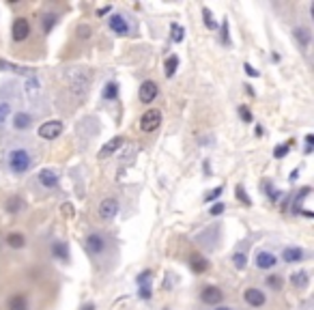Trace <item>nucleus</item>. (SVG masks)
I'll return each instance as SVG.
<instances>
[{"label":"nucleus","mask_w":314,"mask_h":310,"mask_svg":"<svg viewBox=\"0 0 314 310\" xmlns=\"http://www.w3.org/2000/svg\"><path fill=\"white\" fill-rule=\"evenodd\" d=\"M140 289H138V295L142 299H151V295H153V289H151V284H138Z\"/></svg>","instance_id":"nucleus-35"},{"label":"nucleus","mask_w":314,"mask_h":310,"mask_svg":"<svg viewBox=\"0 0 314 310\" xmlns=\"http://www.w3.org/2000/svg\"><path fill=\"white\" fill-rule=\"evenodd\" d=\"M108 24H110V28H112V31L116 33V35H127V33H130V24L125 22L123 16H112Z\"/></svg>","instance_id":"nucleus-14"},{"label":"nucleus","mask_w":314,"mask_h":310,"mask_svg":"<svg viewBox=\"0 0 314 310\" xmlns=\"http://www.w3.org/2000/svg\"><path fill=\"white\" fill-rule=\"evenodd\" d=\"M244 69H246V74H248V76H252V78H258V76H260L258 71H256V69H254L250 63H246V65H244Z\"/></svg>","instance_id":"nucleus-43"},{"label":"nucleus","mask_w":314,"mask_h":310,"mask_svg":"<svg viewBox=\"0 0 314 310\" xmlns=\"http://www.w3.org/2000/svg\"><path fill=\"white\" fill-rule=\"evenodd\" d=\"M13 125H16V129H28L32 125V117L26 112H18L16 117H13Z\"/></svg>","instance_id":"nucleus-18"},{"label":"nucleus","mask_w":314,"mask_h":310,"mask_svg":"<svg viewBox=\"0 0 314 310\" xmlns=\"http://www.w3.org/2000/svg\"><path fill=\"white\" fill-rule=\"evenodd\" d=\"M202 22H204V26L209 28V31H216L218 28V22L213 20V13L206 9V7H202Z\"/></svg>","instance_id":"nucleus-28"},{"label":"nucleus","mask_w":314,"mask_h":310,"mask_svg":"<svg viewBox=\"0 0 314 310\" xmlns=\"http://www.w3.org/2000/svg\"><path fill=\"white\" fill-rule=\"evenodd\" d=\"M86 250L90 252V254H102V252L106 250V239H104V235H99V233H92L88 235V239H86Z\"/></svg>","instance_id":"nucleus-10"},{"label":"nucleus","mask_w":314,"mask_h":310,"mask_svg":"<svg viewBox=\"0 0 314 310\" xmlns=\"http://www.w3.org/2000/svg\"><path fill=\"white\" fill-rule=\"evenodd\" d=\"M190 265H192V269H194L196 273H204L206 269H209V261H206L204 256H200V254L190 256Z\"/></svg>","instance_id":"nucleus-17"},{"label":"nucleus","mask_w":314,"mask_h":310,"mask_svg":"<svg viewBox=\"0 0 314 310\" xmlns=\"http://www.w3.org/2000/svg\"><path fill=\"white\" fill-rule=\"evenodd\" d=\"M244 299H246V304L250 306H254V308H260V306H265V293H262L260 289H254V286H250V289L244 291Z\"/></svg>","instance_id":"nucleus-7"},{"label":"nucleus","mask_w":314,"mask_h":310,"mask_svg":"<svg viewBox=\"0 0 314 310\" xmlns=\"http://www.w3.org/2000/svg\"><path fill=\"white\" fill-rule=\"evenodd\" d=\"M6 246L9 248H24L26 246V239H24V235L22 233H11V235H6Z\"/></svg>","instance_id":"nucleus-21"},{"label":"nucleus","mask_w":314,"mask_h":310,"mask_svg":"<svg viewBox=\"0 0 314 310\" xmlns=\"http://www.w3.org/2000/svg\"><path fill=\"white\" fill-rule=\"evenodd\" d=\"M157 93H160V89H157V84L153 80L142 82V86H140V102L142 104H153L155 97H157Z\"/></svg>","instance_id":"nucleus-8"},{"label":"nucleus","mask_w":314,"mask_h":310,"mask_svg":"<svg viewBox=\"0 0 314 310\" xmlns=\"http://www.w3.org/2000/svg\"><path fill=\"white\" fill-rule=\"evenodd\" d=\"M30 153H28L26 149H13L9 153V168L16 172V175H22V172H26L28 168H30Z\"/></svg>","instance_id":"nucleus-2"},{"label":"nucleus","mask_w":314,"mask_h":310,"mask_svg":"<svg viewBox=\"0 0 314 310\" xmlns=\"http://www.w3.org/2000/svg\"><path fill=\"white\" fill-rule=\"evenodd\" d=\"M39 183L46 185V187H56V183H58V175H56L54 170H41L39 172Z\"/></svg>","instance_id":"nucleus-16"},{"label":"nucleus","mask_w":314,"mask_h":310,"mask_svg":"<svg viewBox=\"0 0 314 310\" xmlns=\"http://www.w3.org/2000/svg\"><path fill=\"white\" fill-rule=\"evenodd\" d=\"M239 117H241V121H246V123H252V121H254V117H252V112H250L248 106H239Z\"/></svg>","instance_id":"nucleus-34"},{"label":"nucleus","mask_w":314,"mask_h":310,"mask_svg":"<svg viewBox=\"0 0 314 310\" xmlns=\"http://www.w3.org/2000/svg\"><path fill=\"white\" fill-rule=\"evenodd\" d=\"M200 299L204 301V304H209V306H218L220 301L224 299V293L220 286H204L202 293H200Z\"/></svg>","instance_id":"nucleus-6"},{"label":"nucleus","mask_w":314,"mask_h":310,"mask_svg":"<svg viewBox=\"0 0 314 310\" xmlns=\"http://www.w3.org/2000/svg\"><path fill=\"white\" fill-rule=\"evenodd\" d=\"M84 310H92V304L90 306H84Z\"/></svg>","instance_id":"nucleus-49"},{"label":"nucleus","mask_w":314,"mask_h":310,"mask_svg":"<svg viewBox=\"0 0 314 310\" xmlns=\"http://www.w3.org/2000/svg\"><path fill=\"white\" fill-rule=\"evenodd\" d=\"M292 35H295V39H297L299 46H302V50H308V48H310L312 33H310L306 26H297V28H295V33H292Z\"/></svg>","instance_id":"nucleus-13"},{"label":"nucleus","mask_w":314,"mask_h":310,"mask_svg":"<svg viewBox=\"0 0 314 310\" xmlns=\"http://www.w3.org/2000/svg\"><path fill=\"white\" fill-rule=\"evenodd\" d=\"M265 187H267V190H265V192H267V196H269L271 200H278V198H280V196H282V192H278V190H276V187H274V185H271L269 181H265Z\"/></svg>","instance_id":"nucleus-36"},{"label":"nucleus","mask_w":314,"mask_h":310,"mask_svg":"<svg viewBox=\"0 0 314 310\" xmlns=\"http://www.w3.org/2000/svg\"><path fill=\"white\" fill-rule=\"evenodd\" d=\"M11 35H13V41H26L28 35H30V22L26 18H18L11 26Z\"/></svg>","instance_id":"nucleus-5"},{"label":"nucleus","mask_w":314,"mask_h":310,"mask_svg":"<svg viewBox=\"0 0 314 310\" xmlns=\"http://www.w3.org/2000/svg\"><path fill=\"white\" fill-rule=\"evenodd\" d=\"M306 142H308V147H312V142H314V136H312V134H308V136H306Z\"/></svg>","instance_id":"nucleus-47"},{"label":"nucleus","mask_w":314,"mask_h":310,"mask_svg":"<svg viewBox=\"0 0 314 310\" xmlns=\"http://www.w3.org/2000/svg\"><path fill=\"white\" fill-rule=\"evenodd\" d=\"M56 24V16H52V13H48V16L44 18V31L46 33H50L52 31V26Z\"/></svg>","instance_id":"nucleus-38"},{"label":"nucleus","mask_w":314,"mask_h":310,"mask_svg":"<svg viewBox=\"0 0 314 310\" xmlns=\"http://www.w3.org/2000/svg\"><path fill=\"white\" fill-rule=\"evenodd\" d=\"M120 147H123V138H120V136H114L110 142H106V145L102 147V151H99V157H102V160H106V157H110V155L116 153Z\"/></svg>","instance_id":"nucleus-11"},{"label":"nucleus","mask_w":314,"mask_h":310,"mask_svg":"<svg viewBox=\"0 0 314 310\" xmlns=\"http://www.w3.org/2000/svg\"><path fill=\"white\" fill-rule=\"evenodd\" d=\"M220 31H222V43H230V35H228V22L226 20L222 22V28H220Z\"/></svg>","instance_id":"nucleus-40"},{"label":"nucleus","mask_w":314,"mask_h":310,"mask_svg":"<svg viewBox=\"0 0 314 310\" xmlns=\"http://www.w3.org/2000/svg\"><path fill=\"white\" fill-rule=\"evenodd\" d=\"M80 39H88V35H90V28L88 26H80Z\"/></svg>","instance_id":"nucleus-44"},{"label":"nucleus","mask_w":314,"mask_h":310,"mask_svg":"<svg viewBox=\"0 0 314 310\" xmlns=\"http://www.w3.org/2000/svg\"><path fill=\"white\" fill-rule=\"evenodd\" d=\"M118 213V200L116 198H104L102 205H99V215H102L104 220H112L114 215Z\"/></svg>","instance_id":"nucleus-9"},{"label":"nucleus","mask_w":314,"mask_h":310,"mask_svg":"<svg viewBox=\"0 0 314 310\" xmlns=\"http://www.w3.org/2000/svg\"><path fill=\"white\" fill-rule=\"evenodd\" d=\"M52 254L56 258H60V261H67L69 258V248H67V243L65 241H54L52 243Z\"/></svg>","instance_id":"nucleus-20"},{"label":"nucleus","mask_w":314,"mask_h":310,"mask_svg":"<svg viewBox=\"0 0 314 310\" xmlns=\"http://www.w3.org/2000/svg\"><path fill=\"white\" fill-rule=\"evenodd\" d=\"M290 282L292 286H297V289H306L308 286V271H297L290 276Z\"/></svg>","instance_id":"nucleus-22"},{"label":"nucleus","mask_w":314,"mask_h":310,"mask_svg":"<svg viewBox=\"0 0 314 310\" xmlns=\"http://www.w3.org/2000/svg\"><path fill=\"white\" fill-rule=\"evenodd\" d=\"M224 209H226L224 203H216V205L211 207V215H222V213H224Z\"/></svg>","instance_id":"nucleus-41"},{"label":"nucleus","mask_w":314,"mask_h":310,"mask_svg":"<svg viewBox=\"0 0 314 310\" xmlns=\"http://www.w3.org/2000/svg\"><path fill=\"white\" fill-rule=\"evenodd\" d=\"M62 211H65V215H74V211H71V205H62Z\"/></svg>","instance_id":"nucleus-46"},{"label":"nucleus","mask_w":314,"mask_h":310,"mask_svg":"<svg viewBox=\"0 0 314 310\" xmlns=\"http://www.w3.org/2000/svg\"><path fill=\"white\" fill-rule=\"evenodd\" d=\"M26 310H28V308H26Z\"/></svg>","instance_id":"nucleus-50"},{"label":"nucleus","mask_w":314,"mask_h":310,"mask_svg":"<svg viewBox=\"0 0 314 310\" xmlns=\"http://www.w3.org/2000/svg\"><path fill=\"white\" fill-rule=\"evenodd\" d=\"M39 80H37V76H28L26 78V82H24V89H26V93L28 95H34V93L39 91Z\"/></svg>","instance_id":"nucleus-26"},{"label":"nucleus","mask_w":314,"mask_h":310,"mask_svg":"<svg viewBox=\"0 0 314 310\" xmlns=\"http://www.w3.org/2000/svg\"><path fill=\"white\" fill-rule=\"evenodd\" d=\"M288 149H290V142H284V145H280V147L274 149V155L278 157V160H280V157H284V155L288 153Z\"/></svg>","instance_id":"nucleus-37"},{"label":"nucleus","mask_w":314,"mask_h":310,"mask_svg":"<svg viewBox=\"0 0 314 310\" xmlns=\"http://www.w3.org/2000/svg\"><path fill=\"white\" fill-rule=\"evenodd\" d=\"M160 123H162V112L157 110V108H151V110H146L144 114H142L140 129L144 134H151V132H155V129L160 127Z\"/></svg>","instance_id":"nucleus-3"},{"label":"nucleus","mask_w":314,"mask_h":310,"mask_svg":"<svg viewBox=\"0 0 314 310\" xmlns=\"http://www.w3.org/2000/svg\"><path fill=\"white\" fill-rule=\"evenodd\" d=\"M267 284L274 291H280L282 284H284V280H282V276H278V273H271V276H267Z\"/></svg>","instance_id":"nucleus-32"},{"label":"nucleus","mask_w":314,"mask_h":310,"mask_svg":"<svg viewBox=\"0 0 314 310\" xmlns=\"http://www.w3.org/2000/svg\"><path fill=\"white\" fill-rule=\"evenodd\" d=\"M22 207H24V200L20 196H11L9 200H6V211L9 213H18Z\"/></svg>","instance_id":"nucleus-27"},{"label":"nucleus","mask_w":314,"mask_h":310,"mask_svg":"<svg viewBox=\"0 0 314 310\" xmlns=\"http://www.w3.org/2000/svg\"><path fill=\"white\" fill-rule=\"evenodd\" d=\"M67 78H69L71 91H74L78 97H84V95H86V89H88V84H90V80H92V76L88 74L86 69H84V67H76V69L69 71Z\"/></svg>","instance_id":"nucleus-1"},{"label":"nucleus","mask_w":314,"mask_h":310,"mask_svg":"<svg viewBox=\"0 0 314 310\" xmlns=\"http://www.w3.org/2000/svg\"><path fill=\"white\" fill-rule=\"evenodd\" d=\"M234 196H237V200H239V203H244L246 207H252V198L248 196V194H246V190H244V187H241V185H237V187H234Z\"/></svg>","instance_id":"nucleus-30"},{"label":"nucleus","mask_w":314,"mask_h":310,"mask_svg":"<svg viewBox=\"0 0 314 310\" xmlns=\"http://www.w3.org/2000/svg\"><path fill=\"white\" fill-rule=\"evenodd\" d=\"M185 37V28L181 24H170V39L174 43H181Z\"/></svg>","instance_id":"nucleus-25"},{"label":"nucleus","mask_w":314,"mask_h":310,"mask_svg":"<svg viewBox=\"0 0 314 310\" xmlns=\"http://www.w3.org/2000/svg\"><path fill=\"white\" fill-rule=\"evenodd\" d=\"M232 265L237 269H246V265H248V256L244 254V252H234L232 254Z\"/></svg>","instance_id":"nucleus-31"},{"label":"nucleus","mask_w":314,"mask_h":310,"mask_svg":"<svg viewBox=\"0 0 314 310\" xmlns=\"http://www.w3.org/2000/svg\"><path fill=\"white\" fill-rule=\"evenodd\" d=\"M176 67H179V59H176V56H168L166 63H164V74H166V78H172L176 74Z\"/></svg>","instance_id":"nucleus-23"},{"label":"nucleus","mask_w":314,"mask_h":310,"mask_svg":"<svg viewBox=\"0 0 314 310\" xmlns=\"http://www.w3.org/2000/svg\"><path fill=\"white\" fill-rule=\"evenodd\" d=\"M112 11V7L108 5V7H102V9H97V16H106V13H110Z\"/></svg>","instance_id":"nucleus-45"},{"label":"nucleus","mask_w":314,"mask_h":310,"mask_svg":"<svg viewBox=\"0 0 314 310\" xmlns=\"http://www.w3.org/2000/svg\"><path fill=\"white\" fill-rule=\"evenodd\" d=\"M104 97H106V99H116V97H118V84H116V82H108V84H106Z\"/></svg>","instance_id":"nucleus-29"},{"label":"nucleus","mask_w":314,"mask_h":310,"mask_svg":"<svg viewBox=\"0 0 314 310\" xmlns=\"http://www.w3.org/2000/svg\"><path fill=\"white\" fill-rule=\"evenodd\" d=\"M62 134V121H46L44 125H39V136L46 140H54Z\"/></svg>","instance_id":"nucleus-4"},{"label":"nucleus","mask_w":314,"mask_h":310,"mask_svg":"<svg viewBox=\"0 0 314 310\" xmlns=\"http://www.w3.org/2000/svg\"><path fill=\"white\" fill-rule=\"evenodd\" d=\"M9 114H11V104L9 102H0V123H4Z\"/></svg>","instance_id":"nucleus-33"},{"label":"nucleus","mask_w":314,"mask_h":310,"mask_svg":"<svg viewBox=\"0 0 314 310\" xmlns=\"http://www.w3.org/2000/svg\"><path fill=\"white\" fill-rule=\"evenodd\" d=\"M0 69H9V71H16V74H28V76H34L28 67H20V65H13V63L4 61V59H0Z\"/></svg>","instance_id":"nucleus-24"},{"label":"nucleus","mask_w":314,"mask_h":310,"mask_svg":"<svg viewBox=\"0 0 314 310\" xmlns=\"http://www.w3.org/2000/svg\"><path fill=\"white\" fill-rule=\"evenodd\" d=\"M26 304H28V297L22 293H16L6 299V308L9 310H26Z\"/></svg>","instance_id":"nucleus-15"},{"label":"nucleus","mask_w":314,"mask_h":310,"mask_svg":"<svg viewBox=\"0 0 314 310\" xmlns=\"http://www.w3.org/2000/svg\"><path fill=\"white\" fill-rule=\"evenodd\" d=\"M151 278H153V273L151 271H142L140 276H138V284H151Z\"/></svg>","instance_id":"nucleus-39"},{"label":"nucleus","mask_w":314,"mask_h":310,"mask_svg":"<svg viewBox=\"0 0 314 310\" xmlns=\"http://www.w3.org/2000/svg\"><path fill=\"white\" fill-rule=\"evenodd\" d=\"M282 258L286 263H297V261H302L304 258V250L302 248H286L282 252Z\"/></svg>","instance_id":"nucleus-19"},{"label":"nucleus","mask_w":314,"mask_h":310,"mask_svg":"<svg viewBox=\"0 0 314 310\" xmlns=\"http://www.w3.org/2000/svg\"><path fill=\"white\" fill-rule=\"evenodd\" d=\"M256 265H258L260 269H271L278 265V258L271 254V252H258V254H256Z\"/></svg>","instance_id":"nucleus-12"},{"label":"nucleus","mask_w":314,"mask_h":310,"mask_svg":"<svg viewBox=\"0 0 314 310\" xmlns=\"http://www.w3.org/2000/svg\"><path fill=\"white\" fill-rule=\"evenodd\" d=\"M222 190H224V187H216V190H213V192H211V194H209V196H206L204 200H206V203H211V200L220 198V196H222Z\"/></svg>","instance_id":"nucleus-42"},{"label":"nucleus","mask_w":314,"mask_h":310,"mask_svg":"<svg viewBox=\"0 0 314 310\" xmlns=\"http://www.w3.org/2000/svg\"><path fill=\"white\" fill-rule=\"evenodd\" d=\"M216 310H232V308H224V306H218Z\"/></svg>","instance_id":"nucleus-48"}]
</instances>
